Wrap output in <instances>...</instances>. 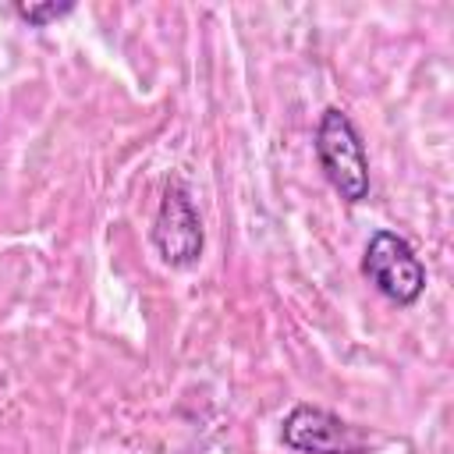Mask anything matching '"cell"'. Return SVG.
I'll return each instance as SVG.
<instances>
[{
    "instance_id": "cell-2",
    "label": "cell",
    "mask_w": 454,
    "mask_h": 454,
    "mask_svg": "<svg viewBox=\"0 0 454 454\" xmlns=\"http://www.w3.org/2000/svg\"><path fill=\"white\" fill-rule=\"evenodd\" d=\"M362 270L376 284V291L397 305H411L426 291V266L419 262L411 245L394 231H376L369 238Z\"/></svg>"
},
{
    "instance_id": "cell-4",
    "label": "cell",
    "mask_w": 454,
    "mask_h": 454,
    "mask_svg": "<svg viewBox=\"0 0 454 454\" xmlns=\"http://www.w3.org/2000/svg\"><path fill=\"white\" fill-rule=\"evenodd\" d=\"M280 440L301 454H362V436L333 411L294 404L280 426Z\"/></svg>"
},
{
    "instance_id": "cell-5",
    "label": "cell",
    "mask_w": 454,
    "mask_h": 454,
    "mask_svg": "<svg viewBox=\"0 0 454 454\" xmlns=\"http://www.w3.org/2000/svg\"><path fill=\"white\" fill-rule=\"evenodd\" d=\"M14 11H18V18H25L32 28H43V25H50V21L71 14L74 4H71V0H64V4H18Z\"/></svg>"
},
{
    "instance_id": "cell-3",
    "label": "cell",
    "mask_w": 454,
    "mask_h": 454,
    "mask_svg": "<svg viewBox=\"0 0 454 454\" xmlns=\"http://www.w3.org/2000/svg\"><path fill=\"white\" fill-rule=\"evenodd\" d=\"M153 245L167 266H192L202 255V220L181 184H167L153 220Z\"/></svg>"
},
{
    "instance_id": "cell-1",
    "label": "cell",
    "mask_w": 454,
    "mask_h": 454,
    "mask_svg": "<svg viewBox=\"0 0 454 454\" xmlns=\"http://www.w3.org/2000/svg\"><path fill=\"white\" fill-rule=\"evenodd\" d=\"M316 156H319L326 181L333 184V192L344 202H362L369 195L365 145L344 110H337V106L323 110L319 128H316Z\"/></svg>"
}]
</instances>
